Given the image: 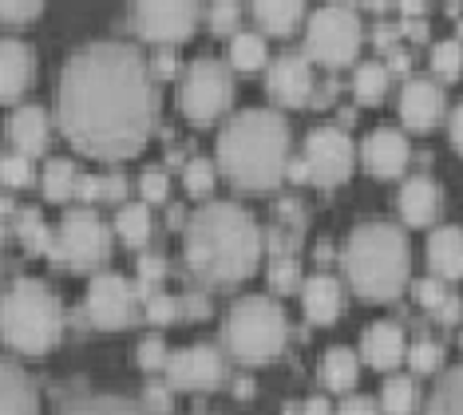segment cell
I'll return each instance as SVG.
<instances>
[{"label":"cell","instance_id":"44dd1931","mask_svg":"<svg viewBox=\"0 0 463 415\" xmlns=\"http://www.w3.org/2000/svg\"><path fill=\"white\" fill-rule=\"evenodd\" d=\"M428 261L439 277H463V226H436L428 233Z\"/></svg>","mask_w":463,"mask_h":415},{"label":"cell","instance_id":"52a82bcc","mask_svg":"<svg viewBox=\"0 0 463 415\" xmlns=\"http://www.w3.org/2000/svg\"><path fill=\"white\" fill-rule=\"evenodd\" d=\"M364 40L361 16H356L353 5L345 0H333V5H321L317 13L309 16V28H305V52H309L325 68H336V63H349L356 56Z\"/></svg>","mask_w":463,"mask_h":415},{"label":"cell","instance_id":"83f0119b","mask_svg":"<svg viewBox=\"0 0 463 415\" xmlns=\"http://www.w3.org/2000/svg\"><path fill=\"white\" fill-rule=\"evenodd\" d=\"M56 415H143V411L123 396H80L64 403Z\"/></svg>","mask_w":463,"mask_h":415},{"label":"cell","instance_id":"30bf717a","mask_svg":"<svg viewBox=\"0 0 463 415\" xmlns=\"http://www.w3.org/2000/svg\"><path fill=\"white\" fill-rule=\"evenodd\" d=\"M353 138L349 131L333 123H321L305 135V163H309V178L321 186H336L353 174Z\"/></svg>","mask_w":463,"mask_h":415},{"label":"cell","instance_id":"8fae6325","mask_svg":"<svg viewBox=\"0 0 463 415\" xmlns=\"http://www.w3.org/2000/svg\"><path fill=\"white\" fill-rule=\"evenodd\" d=\"M111 250L108 226L96 210H68L64 226H60V241L56 253H64L71 265H99Z\"/></svg>","mask_w":463,"mask_h":415},{"label":"cell","instance_id":"94428289","mask_svg":"<svg viewBox=\"0 0 463 415\" xmlns=\"http://www.w3.org/2000/svg\"><path fill=\"white\" fill-rule=\"evenodd\" d=\"M0 158H5V155H0Z\"/></svg>","mask_w":463,"mask_h":415},{"label":"cell","instance_id":"9a60e30c","mask_svg":"<svg viewBox=\"0 0 463 415\" xmlns=\"http://www.w3.org/2000/svg\"><path fill=\"white\" fill-rule=\"evenodd\" d=\"M361 158L368 163V170L381 178H392L404 170L408 163V138L404 131H396V127H376V131L364 135L361 143Z\"/></svg>","mask_w":463,"mask_h":415},{"label":"cell","instance_id":"7a4b0ae2","mask_svg":"<svg viewBox=\"0 0 463 415\" xmlns=\"http://www.w3.org/2000/svg\"><path fill=\"white\" fill-rule=\"evenodd\" d=\"M261 258V230L238 202H206L186 226V265L203 281L226 285L250 277Z\"/></svg>","mask_w":463,"mask_h":415},{"label":"cell","instance_id":"ee69618b","mask_svg":"<svg viewBox=\"0 0 463 415\" xmlns=\"http://www.w3.org/2000/svg\"><path fill=\"white\" fill-rule=\"evenodd\" d=\"M76 194L80 198H108V178H103V174H80L76 178Z\"/></svg>","mask_w":463,"mask_h":415},{"label":"cell","instance_id":"4dcf8cb0","mask_svg":"<svg viewBox=\"0 0 463 415\" xmlns=\"http://www.w3.org/2000/svg\"><path fill=\"white\" fill-rule=\"evenodd\" d=\"M76 163L71 158H48V166H44V194L52 202H60V198H71L76 194Z\"/></svg>","mask_w":463,"mask_h":415},{"label":"cell","instance_id":"1f68e13d","mask_svg":"<svg viewBox=\"0 0 463 415\" xmlns=\"http://www.w3.org/2000/svg\"><path fill=\"white\" fill-rule=\"evenodd\" d=\"M381 408L388 415H408L416 408V384L408 376H392L384 384V391H381Z\"/></svg>","mask_w":463,"mask_h":415},{"label":"cell","instance_id":"e0dca14e","mask_svg":"<svg viewBox=\"0 0 463 415\" xmlns=\"http://www.w3.org/2000/svg\"><path fill=\"white\" fill-rule=\"evenodd\" d=\"M439 183L431 174H412L404 186H400V198H396V206H400V214H404L408 226H431L439 214Z\"/></svg>","mask_w":463,"mask_h":415},{"label":"cell","instance_id":"484cf974","mask_svg":"<svg viewBox=\"0 0 463 415\" xmlns=\"http://www.w3.org/2000/svg\"><path fill=\"white\" fill-rule=\"evenodd\" d=\"M305 13V0H254V16L266 32H293Z\"/></svg>","mask_w":463,"mask_h":415},{"label":"cell","instance_id":"c3c4849f","mask_svg":"<svg viewBox=\"0 0 463 415\" xmlns=\"http://www.w3.org/2000/svg\"><path fill=\"white\" fill-rule=\"evenodd\" d=\"M175 68H178V60H175V52L171 48H159L155 52V71H159V76H175Z\"/></svg>","mask_w":463,"mask_h":415},{"label":"cell","instance_id":"ffe728a7","mask_svg":"<svg viewBox=\"0 0 463 415\" xmlns=\"http://www.w3.org/2000/svg\"><path fill=\"white\" fill-rule=\"evenodd\" d=\"M361 353L373 368H392L400 356L408 353L404 348V328L396 321H373L361 333Z\"/></svg>","mask_w":463,"mask_h":415},{"label":"cell","instance_id":"6da1fadb","mask_svg":"<svg viewBox=\"0 0 463 415\" xmlns=\"http://www.w3.org/2000/svg\"><path fill=\"white\" fill-rule=\"evenodd\" d=\"M159 111L151 63L123 40L80 48L56 80L60 127L80 151L99 158L135 155Z\"/></svg>","mask_w":463,"mask_h":415},{"label":"cell","instance_id":"e575fe53","mask_svg":"<svg viewBox=\"0 0 463 415\" xmlns=\"http://www.w3.org/2000/svg\"><path fill=\"white\" fill-rule=\"evenodd\" d=\"M439 360H444V348H439L436 340H416V344H408V364L416 372L439 368Z\"/></svg>","mask_w":463,"mask_h":415},{"label":"cell","instance_id":"7c38bea8","mask_svg":"<svg viewBox=\"0 0 463 415\" xmlns=\"http://www.w3.org/2000/svg\"><path fill=\"white\" fill-rule=\"evenodd\" d=\"M131 297H135V285L123 273L91 277V285H88V313H91V321L103 325V328L128 325L131 321Z\"/></svg>","mask_w":463,"mask_h":415},{"label":"cell","instance_id":"9c48e42d","mask_svg":"<svg viewBox=\"0 0 463 415\" xmlns=\"http://www.w3.org/2000/svg\"><path fill=\"white\" fill-rule=\"evenodd\" d=\"M135 32L151 44H175L194 32L198 0H131Z\"/></svg>","mask_w":463,"mask_h":415},{"label":"cell","instance_id":"ba28073f","mask_svg":"<svg viewBox=\"0 0 463 415\" xmlns=\"http://www.w3.org/2000/svg\"><path fill=\"white\" fill-rule=\"evenodd\" d=\"M230 99H234V80H230L226 63L198 56L191 68H186L183 88H178V108H183V115H191L194 123H210L230 108Z\"/></svg>","mask_w":463,"mask_h":415},{"label":"cell","instance_id":"d590c367","mask_svg":"<svg viewBox=\"0 0 463 415\" xmlns=\"http://www.w3.org/2000/svg\"><path fill=\"white\" fill-rule=\"evenodd\" d=\"M20 238H24L33 250H52V241H48V230H44V218H40V210H24V214H20Z\"/></svg>","mask_w":463,"mask_h":415},{"label":"cell","instance_id":"7bdbcfd3","mask_svg":"<svg viewBox=\"0 0 463 415\" xmlns=\"http://www.w3.org/2000/svg\"><path fill=\"white\" fill-rule=\"evenodd\" d=\"M40 5H44V0H0V16L5 20H28V16H36L40 13Z\"/></svg>","mask_w":463,"mask_h":415},{"label":"cell","instance_id":"2e32d148","mask_svg":"<svg viewBox=\"0 0 463 415\" xmlns=\"http://www.w3.org/2000/svg\"><path fill=\"white\" fill-rule=\"evenodd\" d=\"M439 115H444V91H439L436 80H408L404 91H400V119L408 127H416V131H424V127L439 123Z\"/></svg>","mask_w":463,"mask_h":415},{"label":"cell","instance_id":"ab89813d","mask_svg":"<svg viewBox=\"0 0 463 415\" xmlns=\"http://www.w3.org/2000/svg\"><path fill=\"white\" fill-rule=\"evenodd\" d=\"M166 186H171L166 170H159V166H146V170H143L139 190H143V198H146V202H163V198H166Z\"/></svg>","mask_w":463,"mask_h":415},{"label":"cell","instance_id":"91938a15","mask_svg":"<svg viewBox=\"0 0 463 415\" xmlns=\"http://www.w3.org/2000/svg\"><path fill=\"white\" fill-rule=\"evenodd\" d=\"M361 5H368V8H388L392 0H361Z\"/></svg>","mask_w":463,"mask_h":415},{"label":"cell","instance_id":"7402d4cb","mask_svg":"<svg viewBox=\"0 0 463 415\" xmlns=\"http://www.w3.org/2000/svg\"><path fill=\"white\" fill-rule=\"evenodd\" d=\"M0 415H36V391L13 360L0 356Z\"/></svg>","mask_w":463,"mask_h":415},{"label":"cell","instance_id":"816d5d0a","mask_svg":"<svg viewBox=\"0 0 463 415\" xmlns=\"http://www.w3.org/2000/svg\"><path fill=\"white\" fill-rule=\"evenodd\" d=\"M103 178H108V198L128 194V178H123V170H111V174H103Z\"/></svg>","mask_w":463,"mask_h":415},{"label":"cell","instance_id":"5bb4252c","mask_svg":"<svg viewBox=\"0 0 463 415\" xmlns=\"http://www.w3.org/2000/svg\"><path fill=\"white\" fill-rule=\"evenodd\" d=\"M266 88L278 103H289V108H298V103H309L313 99V63L305 56H278L269 63V76H266Z\"/></svg>","mask_w":463,"mask_h":415},{"label":"cell","instance_id":"f546056e","mask_svg":"<svg viewBox=\"0 0 463 415\" xmlns=\"http://www.w3.org/2000/svg\"><path fill=\"white\" fill-rule=\"evenodd\" d=\"M230 63L241 71H254L266 63V36H258V32H234V40H230Z\"/></svg>","mask_w":463,"mask_h":415},{"label":"cell","instance_id":"f907efd6","mask_svg":"<svg viewBox=\"0 0 463 415\" xmlns=\"http://www.w3.org/2000/svg\"><path fill=\"white\" fill-rule=\"evenodd\" d=\"M146 403H151L155 411H166V408H171V391H166L163 384H151V388H146Z\"/></svg>","mask_w":463,"mask_h":415},{"label":"cell","instance_id":"d6986e66","mask_svg":"<svg viewBox=\"0 0 463 415\" xmlns=\"http://www.w3.org/2000/svg\"><path fill=\"white\" fill-rule=\"evenodd\" d=\"M301 305H305V316L317 325H329L336 321L345 305V293H341V281L329 273H313L309 281H301Z\"/></svg>","mask_w":463,"mask_h":415},{"label":"cell","instance_id":"6f0895ef","mask_svg":"<svg viewBox=\"0 0 463 415\" xmlns=\"http://www.w3.org/2000/svg\"><path fill=\"white\" fill-rule=\"evenodd\" d=\"M420 8H424V0H400V13L404 16H420Z\"/></svg>","mask_w":463,"mask_h":415},{"label":"cell","instance_id":"f35d334b","mask_svg":"<svg viewBox=\"0 0 463 415\" xmlns=\"http://www.w3.org/2000/svg\"><path fill=\"white\" fill-rule=\"evenodd\" d=\"M210 186H214V163L210 158H191L186 163V190L191 194H206Z\"/></svg>","mask_w":463,"mask_h":415},{"label":"cell","instance_id":"ac0fdd59","mask_svg":"<svg viewBox=\"0 0 463 415\" xmlns=\"http://www.w3.org/2000/svg\"><path fill=\"white\" fill-rule=\"evenodd\" d=\"M36 56L20 40H0V99H16L33 83Z\"/></svg>","mask_w":463,"mask_h":415},{"label":"cell","instance_id":"d4e9b609","mask_svg":"<svg viewBox=\"0 0 463 415\" xmlns=\"http://www.w3.org/2000/svg\"><path fill=\"white\" fill-rule=\"evenodd\" d=\"M424 415H463V360L444 372V380H439L436 391L428 396Z\"/></svg>","mask_w":463,"mask_h":415},{"label":"cell","instance_id":"f6af8a7d","mask_svg":"<svg viewBox=\"0 0 463 415\" xmlns=\"http://www.w3.org/2000/svg\"><path fill=\"white\" fill-rule=\"evenodd\" d=\"M163 353H166L163 336H146L143 344H139V364H143V368H155V364H163Z\"/></svg>","mask_w":463,"mask_h":415},{"label":"cell","instance_id":"681fc988","mask_svg":"<svg viewBox=\"0 0 463 415\" xmlns=\"http://www.w3.org/2000/svg\"><path fill=\"white\" fill-rule=\"evenodd\" d=\"M448 135H451V143H456V151L463 155V103L456 111H451V119H448Z\"/></svg>","mask_w":463,"mask_h":415},{"label":"cell","instance_id":"cb8c5ba5","mask_svg":"<svg viewBox=\"0 0 463 415\" xmlns=\"http://www.w3.org/2000/svg\"><path fill=\"white\" fill-rule=\"evenodd\" d=\"M356 372H361V360H356V353H353L349 344L325 348V356H321V380L329 388H336V391L353 388L356 384Z\"/></svg>","mask_w":463,"mask_h":415},{"label":"cell","instance_id":"74e56055","mask_svg":"<svg viewBox=\"0 0 463 415\" xmlns=\"http://www.w3.org/2000/svg\"><path fill=\"white\" fill-rule=\"evenodd\" d=\"M241 16L238 0H210V28L214 32H234Z\"/></svg>","mask_w":463,"mask_h":415},{"label":"cell","instance_id":"11a10c76","mask_svg":"<svg viewBox=\"0 0 463 415\" xmlns=\"http://www.w3.org/2000/svg\"><path fill=\"white\" fill-rule=\"evenodd\" d=\"M305 415H329V400H325V396H309V400H305Z\"/></svg>","mask_w":463,"mask_h":415},{"label":"cell","instance_id":"bcb514c9","mask_svg":"<svg viewBox=\"0 0 463 415\" xmlns=\"http://www.w3.org/2000/svg\"><path fill=\"white\" fill-rule=\"evenodd\" d=\"M163 273H166V265H163L159 253H143V258H139V281L151 285V281H159Z\"/></svg>","mask_w":463,"mask_h":415},{"label":"cell","instance_id":"603a6c76","mask_svg":"<svg viewBox=\"0 0 463 415\" xmlns=\"http://www.w3.org/2000/svg\"><path fill=\"white\" fill-rule=\"evenodd\" d=\"M8 135H13V143L24 155L44 151V143H48V115H44V108H36V103L16 108L13 115H8Z\"/></svg>","mask_w":463,"mask_h":415},{"label":"cell","instance_id":"8d00e7d4","mask_svg":"<svg viewBox=\"0 0 463 415\" xmlns=\"http://www.w3.org/2000/svg\"><path fill=\"white\" fill-rule=\"evenodd\" d=\"M269 281H273V289H281V293H286V289H298V285H301L298 261H293V258H281V253H278V258H273V265H269Z\"/></svg>","mask_w":463,"mask_h":415},{"label":"cell","instance_id":"4fadbf2b","mask_svg":"<svg viewBox=\"0 0 463 415\" xmlns=\"http://www.w3.org/2000/svg\"><path fill=\"white\" fill-rule=\"evenodd\" d=\"M166 380H171L175 388H210L222 380V356H218L214 344L178 348V353L166 360Z\"/></svg>","mask_w":463,"mask_h":415},{"label":"cell","instance_id":"b9f144b4","mask_svg":"<svg viewBox=\"0 0 463 415\" xmlns=\"http://www.w3.org/2000/svg\"><path fill=\"white\" fill-rule=\"evenodd\" d=\"M146 316H151V321H159V325L175 321V316H178V301H175V297H166V293H151V297H146Z\"/></svg>","mask_w":463,"mask_h":415},{"label":"cell","instance_id":"7dc6e473","mask_svg":"<svg viewBox=\"0 0 463 415\" xmlns=\"http://www.w3.org/2000/svg\"><path fill=\"white\" fill-rule=\"evenodd\" d=\"M336 415H376V403L368 396H349L341 403V411H336Z\"/></svg>","mask_w":463,"mask_h":415},{"label":"cell","instance_id":"3957f363","mask_svg":"<svg viewBox=\"0 0 463 415\" xmlns=\"http://www.w3.org/2000/svg\"><path fill=\"white\" fill-rule=\"evenodd\" d=\"M218 166L246 190L273 186L289 166V123L273 108H246L218 135Z\"/></svg>","mask_w":463,"mask_h":415},{"label":"cell","instance_id":"9f6ffc18","mask_svg":"<svg viewBox=\"0 0 463 415\" xmlns=\"http://www.w3.org/2000/svg\"><path fill=\"white\" fill-rule=\"evenodd\" d=\"M392 36H396V32L388 28V24H381V28H376V44H381V48H392Z\"/></svg>","mask_w":463,"mask_h":415},{"label":"cell","instance_id":"4316f807","mask_svg":"<svg viewBox=\"0 0 463 415\" xmlns=\"http://www.w3.org/2000/svg\"><path fill=\"white\" fill-rule=\"evenodd\" d=\"M353 91H356V99H361V103H381L384 91H388V63H381V60L356 63Z\"/></svg>","mask_w":463,"mask_h":415},{"label":"cell","instance_id":"8992f818","mask_svg":"<svg viewBox=\"0 0 463 415\" xmlns=\"http://www.w3.org/2000/svg\"><path fill=\"white\" fill-rule=\"evenodd\" d=\"M286 344V308L266 293H250L226 313V348L238 360H269Z\"/></svg>","mask_w":463,"mask_h":415},{"label":"cell","instance_id":"f1b7e54d","mask_svg":"<svg viewBox=\"0 0 463 415\" xmlns=\"http://www.w3.org/2000/svg\"><path fill=\"white\" fill-rule=\"evenodd\" d=\"M115 230H119L123 241L139 246L146 233H151V210H146V202H123L119 214H115Z\"/></svg>","mask_w":463,"mask_h":415},{"label":"cell","instance_id":"d6a6232c","mask_svg":"<svg viewBox=\"0 0 463 415\" xmlns=\"http://www.w3.org/2000/svg\"><path fill=\"white\" fill-rule=\"evenodd\" d=\"M431 68H436V76L456 80L463 71V40H439L431 48Z\"/></svg>","mask_w":463,"mask_h":415},{"label":"cell","instance_id":"277c9868","mask_svg":"<svg viewBox=\"0 0 463 415\" xmlns=\"http://www.w3.org/2000/svg\"><path fill=\"white\" fill-rule=\"evenodd\" d=\"M345 273L364 297H396L408 281V233L392 222H361L345 241Z\"/></svg>","mask_w":463,"mask_h":415},{"label":"cell","instance_id":"f5cc1de1","mask_svg":"<svg viewBox=\"0 0 463 415\" xmlns=\"http://www.w3.org/2000/svg\"><path fill=\"white\" fill-rule=\"evenodd\" d=\"M404 36H412V40H424V36H428V24H424V16H404Z\"/></svg>","mask_w":463,"mask_h":415},{"label":"cell","instance_id":"60d3db41","mask_svg":"<svg viewBox=\"0 0 463 415\" xmlns=\"http://www.w3.org/2000/svg\"><path fill=\"white\" fill-rule=\"evenodd\" d=\"M412 293H416V301H424L431 308H439L448 301V289H444V281H439V273L436 277H420V281L412 285Z\"/></svg>","mask_w":463,"mask_h":415},{"label":"cell","instance_id":"5b68a950","mask_svg":"<svg viewBox=\"0 0 463 415\" xmlns=\"http://www.w3.org/2000/svg\"><path fill=\"white\" fill-rule=\"evenodd\" d=\"M0 336L20 353H44L60 336V301L36 277H16L0 297Z\"/></svg>","mask_w":463,"mask_h":415},{"label":"cell","instance_id":"836d02e7","mask_svg":"<svg viewBox=\"0 0 463 415\" xmlns=\"http://www.w3.org/2000/svg\"><path fill=\"white\" fill-rule=\"evenodd\" d=\"M0 178H5L8 186L33 183V163H28V155L16 151V155H5V158H0Z\"/></svg>","mask_w":463,"mask_h":415},{"label":"cell","instance_id":"db71d44e","mask_svg":"<svg viewBox=\"0 0 463 415\" xmlns=\"http://www.w3.org/2000/svg\"><path fill=\"white\" fill-rule=\"evenodd\" d=\"M412 68V56L408 52H400V48H392V56H388V71H408Z\"/></svg>","mask_w":463,"mask_h":415},{"label":"cell","instance_id":"680465c9","mask_svg":"<svg viewBox=\"0 0 463 415\" xmlns=\"http://www.w3.org/2000/svg\"><path fill=\"white\" fill-rule=\"evenodd\" d=\"M234 391H238V396H250V391H254V380L238 376V380H234Z\"/></svg>","mask_w":463,"mask_h":415}]
</instances>
